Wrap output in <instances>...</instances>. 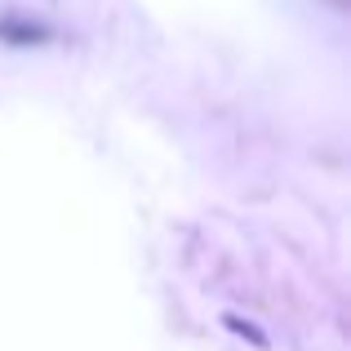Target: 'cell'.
<instances>
[]
</instances>
